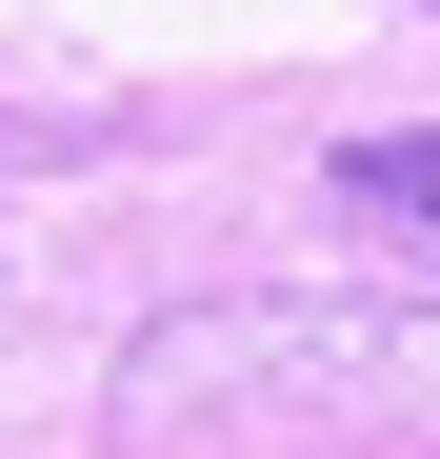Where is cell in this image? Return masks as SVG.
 <instances>
[{"label":"cell","mask_w":440,"mask_h":459,"mask_svg":"<svg viewBox=\"0 0 440 459\" xmlns=\"http://www.w3.org/2000/svg\"><path fill=\"white\" fill-rule=\"evenodd\" d=\"M120 420L200 439V420H440V320L381 299H220V320L120 340Z\"/></svg>","instance_id":"obj_1"},{"label":"cell","mask_w":440,"mask_h":459,"mask_svg":"<svg viewBox=\"0 0 440 459\" xmlns=\"http://www.w3.org/2000/svg\"><path fill=\"white\" fill-rule=\"evenodd\" d=\"M340 200H360V220H420V240H440V140H340Z\"/></svg>","instance_id":"obj_2"},{"label":"cell","mask_w":440,"mask_h":459,"mask_svg":"<svg viewBox=\"0 0 440 459\" xmlns=\"http://www.w3.org/2000/svg\"><path fill=\"white\" fill-rule=\"evenodd\" d=\"M420 21H440V0H420Z\"/></svg>","instance_id":"obj_3"}]
</instances>
